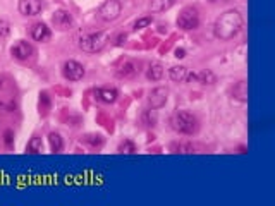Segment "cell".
<instances>
[{
  "instance_id": "28",
  "label": "cell",
  "mask_w": 275,
  "mask_h": 206,
  "mask_svg": "<svg viewBox=\"0 0 275 206\" xmlns=\"http://www.w3.org/2000/svg\"><path fill=\"white\" fill-rule=\"evenodd\" d=\"M126 38H128L126 34H121V36L117 38V45H122V43H126Z\"/></svg>"
},
{
  "instance_id": "5",
  "label": "cell",
  "mask_w": 275,
  "mask_h": 206,
  "mask_svg": "<svg viewBox=\"0 0 275 206\" xmlns=\"http://www.w3.org/2000/svg\"><path fill=\"white\" fill-rule=\"evenodd\" d=\"M122 12V4L119 0H107L98 9V16L103 21H115Z\"/></svg>"
},
{
  "instance_id": "21",
  "label": "cell",
  "mask_w": 275,
  "mask_h": 206,
  "mask_svg": "<svg viewBox=\"0 0 275 206\" xmlns=\"http://www.w3.org/2000/svg\"><path fill=\"white\" fill-rule=\"evenodd\" d=\"M26 151H28V153H42L43 151L42 138H38V136H33V138L29 139L28 146H26Z\"/></svg>"
},
{
  "instance_id": "24",
  "label": "cell",
  "mask_w": 275,
  "mask_h": 206,
  "mask_svg": "<svg viewBox=\"0 0 275 206\" xmlns=\"http://www.w3.org/2000/svg\"><path fill=\"white\" fill-rule=\"evenodd\" d=\"M83 141L85 143H90L91 146H100V144L103 143V138L100 134H88V136H85V138H83Z\"/></svg>"
},
{
  "instance_id": "22",
  "label": "cell",
  "mask_w": 275,
  "mask_h": 206,
  "mask_svg": "<svg viewBox=\"0 0 275 206\" xmlns=\"http://www.w3.org/2000/svg\"><path fill=\"white\" fill-rule=\"evenodd\" d=\"M151 23H153V17H151V16L139 17L136 23L133 24V29H134V31H138V29H145V28H148V26H150Z\"/></svg>"
},
{
  "instance_id": "3",
  "label": "cell",
  "mask_w": 275,
  "mask_h": 206,
  "mask_svg": "<svg viewBox=\"0 0 275 206\" xmlns=\"http://www.w3.org/2000/svg\"><path fill=\"white\" fill-rule=\"evenodd\" d=\"M107 43H108V34L103 31L83 34L80 38V48L83 52H88V54H97V52L103 50Z\"/></svg>"
},
{
  "instance_id": "23",
  "label": "cell",
  "mask_w": 275,
  "mask_h": 206,
  "mask_svg": "<svg viewBox=\"0 0 275 206\" xmlns=\"http://www.w3.org/2000/svg\"><path fill=\"white\" fill-rule=\"evenodd\" d=\"M143 122H145L146 126H155L156 124V112L155 108H150V110H146L143 113Z\"/></svg>"
},
{
  "instance_id": "25",
  "label": "cell",
  "mask_w": 275,
  "mask_h": 206,
  "mask_svg": "<svg viewBox=\"0 0 275 206\" xmlns=\"http://www.w3.org/2000/svg\"><path fill=\"white\" fill-rule=\"evenodd\" d=\"M134 151H136V146H134V143L128 141V139L119 144V153H128V155H131V153Z\"/></svg>"
},
{
  "instance_id": "7",
  "label": "cell",
  "mask_w": 275,
  "mask_h": 206,
  "mask_svg": "<svg viewBox=\"0 0 275 206\" xmlns=\"http://www.w3.org/2000/svg\"><path fill=\"white\" fill-rule=\"evenodd\" d=\"M11 55L14 57L16 60L24 62V60H29L34 55V47L29 42L21 40V42H17L16 45L11 47Z\"/></svg>"
},
{
  "instance_id": "16",
  "label": "cell",
  "mask_w": 275,
  "mask_h": 206,
  "mask_svg": "<svg viewBox=\"0 0 275 206\" xmlns=\"http://www.w3.org/2000/svg\"><path fill=\"white\" fill-rule=\"evenodd\" d=\"M177 0H151V12H165L172 6H176Z\"/></svg>"
},
{
  "instance_id": "12",
  "label": "cell",
  "mask_w": 275,
  "mask_h": 206,
  "mask_svg": "<svg viewBox=\"0 0 275 206\" xmlns=\"http://www.w3.org/2000/svg\"><path fill=\"white\" fill-rule=\"evenodd\" d=\"M31 36H33V40L34 42H40V43H43V42H49L50 38H52V31H50V28L47 26L45 23H34L33 26H31Z\"/></svg>"
},
{
  "instance_id": "19",
  "label": "cell",
  "mask_w": 275,
  "mask_h": 206,
  "mask_svg": "<svg viewBox=\"0 0 275 206\" xmlns=\"http://www.w3.org/2000/svg\"><path fill=\"white\" fill-rule=\"evenodd\" d=\"M49 143H50V148H52V151H54V153L62 151L64 141H62V138H60L59 133H50L49 134Z\"/></svg>"
},
{
  "instance_id": "26",
  "label": "cell",
  "mask_w": 275,
  "mask_h": 206,
  "mask_svg": "<svg viewBox=\"0 0 275 206\" xmlns=\"http://www.w3.org/2000/svg\"><path fill=\"white\" fill-rule=\"evenodd\" d=\"M11 33V24L6 19H0V38H7Z\"/></svg>"
},
{
  "instance_id": "14",
  "label": "cell",
  "mask_w": 275,
  "mask_h": 206,
  "mask_svg": "<svg viewBox=\"0 0 275 206\" xmlns=\"http://www.w3.org/2000/svg\"><path fill=\"white\" fill-rule=\"evenodd\" d=\"M164 74H165L164 65L160 62H151L146 69V77L150 81H160L164 77Z\"/></svg>"
},
{
  "instance_id": "15",
  "label": "cell",
  "mask_w": 275,
  "mask_h": 206,
  "mask_svg": "<svg viewBox=\"0 0 275 206\" xmlns=\"http://www.w3.org/2000/svg\"><path fill=\"white\" fill-rule=\"evenodd\" d=\"M186 76H187V69L184 67V65H172V67L169 69V77L174 83L184 81Z\"/></svg>"
},
{
  "instance_id": "29",
  "label": "cell",
  "mask_w": 275,
  "mask_h": 206,
  "mask_svg": "<svg viewBox=\"0 0 275 206\" xmlns=\"http://www.w3.org/2000/svg\"><path fill=\"white\" fill-rule=\"evenodd\" d=\"M176 57H177V59H182V57H184V50H182V48H177Z\"/></svg>"
},
{
  "instance_id": "11",
  "label": "cell",
  "mask_w": 275,
  "mask_h": 206,
  "mask_svg": "<svg viewBox=\"0 0 275 206\" xmlns=\"http://www.w3.org/2000/svg\"><path fill=\"white\" fill-rule=\"evenodd\" d=\"M19 12L23 16H36L42 12L43 2L42 0H19Z\"/></svg>"
},
{
  "instance_id": "30",
  "label": "cell",
  "mask_w": 275,
  "mask_h": 206,
  "mask_svg": "<svg viewBox=\"0 0 275 206\" xmlns=\"http://www.w3.org/2000/svg\"><path fill=\"white\" fill-rule=\"evenodd\" d=\"M4 86V83H2V79H0V88H2Z\"/></svg>"
},
{
  "instance_id": "9",
  "label": "cell",
  "mask_w": 275,
  "mask_h": 206,
  "mask_svg": "<svg viewBox=\"0 0 275 206\" xmlns=\"http://www.w3.org/2000/svg\"><path fill=\"white\" fill-rule=\"evenodd\" d=\"M52 24H54V28L60 29V31L71 29L74 24L72 14L69 11H55L54 14H52Z\"/></svg>"
},
{
  "instance_id": "18",
  "label": "cell",
  "mask_w": 275,
  "mask_h": 206,
  "mask_svg": "<svg viewBox=\"0 0 275 206\" xmlns=\"http://www.w3.org/2000/svg\"><path fill=\"white\" fill-rule=\"evenodd\" d=\"M196 81L202 83V85H213V83L217 81L215 74L212 71H208V69H203V71H200L196 74Z\"/></svg>"
},
{
  "instance_id": "6",
  "label": "cell",
  "mask_w": 275,
  "mask_h": 206,
  "mask_svg": "<svg viewBox=\"0 0 275 206\" xmlns=\"http://www.w3.org/2000/svg\"><path fill=\"white\" fill-rule=\"evenodd\" d=\"M62 76L67 81H81L85 77V67L77 60H65L62 64Z\"/></svg>"
},
{
  "instance_id": "4",
  "label": "cell",
  "mask_w": 275,
  "mask_h": 206,
  "mask_svg": "<svg viewBox=\"0 0 275 206\" xmlns=\"http://www.w3.org/2000/svg\"><path fill=\"white\" fill-rule=\"evenodd\" d=\"M176 24L179 29L182 31H193L200 26V12L198 9L193 7V6H187L179 12L177 19H176Z\"/></svg>"
},
{
  "instance_id": "8",
  "label": "cell",
  "mask_w": 275,
  "mask_h": 206,
  "mask_svg": "<svg viewBox=\"0 0 275 206\" xmlns=\"http://www.w3.org/2000/svg\"><path fill=\"white\" fill-rule=\"evenodd\" d=\"M167 98H169V90L165 86H159L150 91V95H148V103H150L151 108L159 110V108H162L164 105L167 103Z\"/></svg>"
},
{
  "instance_id": "20",
  "label": "cell",
  "mask_w": 275,
  "mask_h": 206,
  "mask_svg": "<svg viewBox=\"0 0 275 206\" xmlns=\"http://www.w3.org/2000/svg\"><path fill=\"white\" fill-rule=\"evenodd\" d=\"M232 95L235 96L238 100H241V102H244V100L248 98V86L244 81H239L238 85H235L232 88Z\"/></svg>"
},
{
  "instance_id": "10",
  "label": "cell",
  "mask_w": 275,
  "mask_h": 206,
  "mask_svg": "<svg viewBox=\"0 0 275 206\" xmlns=\"http://www.w3.org/2000/svg\"><path fill=\"white\" fill-rule=\"evenodd\" d=\"M138 67H139V64L134 59H124L119 65H117L115 74H117V77H121V79H129V77L136 76Z\"/></svg>"
},
{
  "instance_id": "2",
  "label": "cell",
  "mask_w": 275,
  "mask_h": 206,
  "mask_svg": "<svg viewBox=\"0 0 275 206\" xmlns=\"http://www.w3.org/2000/svg\"><path fill=\"white\" fill-rule=\"evenodd\" d=\"M170 127L176 131L177 134L182 136H194L200 129V122L196 119V115L184 110H179L170 117Z\"/></svg>"
},
{
  "instance_id": "27",
  "label": "cell",
  "mask_w": 275,
  "mask_h": 206,
  "mask_svg": "<svg viewBox=\"0 0 275 206\" xmlns=\"http://www.w3.org/2000/svg\"><path fill=\"white\" fill-rule=\"evenodd\" d=\"M6 144L7 148L12 146V131H6Z\"/></svg>"
},
{
  "instance_id": "1",
  "label": "cell",
  "mask_w": 275,
  "mask_h": 206,
  "mask_svg": "<svg viewBox=\"0 0 275 206\" xmlns=\"http://www.w3.org/2000/svg\"><path fill=\"white\" fill-rule=\"evenodd\" d=\"M243 24L244 19L241 12L230 9V11H225L224 14L217 17L215 24H213V34L222 42H229L234 36H238L239 31L243 29Z\"/></svg>"
},
{
  "instance_id": "13",
  "label": "cell",
  "mask_w": 275,
  "mask_h": 206,
  "mask_svg": "<svg viewBox=\"0 0 275 206\" xmlns=\"http://www.w3.org/2000/svg\"><path fill=\"white\" fill-rule=\"evenodd\" d=\"M93 95L102 103H113L119 98V91L115 88H98V90L93 91Z\"/></svg>"
},
{
  "instance_id": "17",
  "label": "cell",
  "mask_w": 275,
  "mask_h": 206,
  "mask_svg": "<svg viewBox=\"0 0 275 206\" xmlns=\"http://www.w3.org/2000/svg\"><path fill=\"white\" fill-rule=\"evenodd\" d=\"M170 150L172 153H181V155H191V153H194V146L191 143H172V146H170Z\"/></svg>"
},
{
  "instance_id": "31",
  "label": "cell",
  "mask_w": 275,
  "mask_h": 206,
  "mask_svg": "<svg viewBox=\"0 0 275 206\" xmlns=\"http://www.w3.org/2000/svg\"><path fill=\"white\" fill-rule=\"evenodd\" d=\"M210 2H215V0H210Z\"/></svg>"
}]
</instances>
